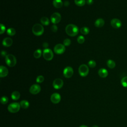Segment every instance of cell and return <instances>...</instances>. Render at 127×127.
Wrapping results in <instances>:
<instances>
[{
	"label": "cell",
	"instance_id": "obj_32",
	"mask_svg": "<svg viewBox=\"0 0 127 127\" xmlns=\"http://www.w3.org/2000/svg\"><path fill=\"white\" fill-rule=\"evenodd\" d=\"M64 45L65 46H69L71 44V41L70 39H66L64 41Z\"/></svg>",
	"mask_w": 127,
	"mask_h": 127
},
{
	"label": "cell",
	"instance_id": "obj_35",
	"mask_svg": "<svg viewBox=\"0 0 127 127\" xmlns=\"http://www.w3.org/2000/svg\"><path fill=\"white\" fill-rule=\"evenodd\" d=\"M86 2L88 5H91L93 3V0H86Z\"/></svg>",
	"mask_w": 127,
	"mask_h": 127
},
{
	"label": "cell",
	"instance_id": "obj_2",
	"mask_svg": "<svg viewBox=\"0 0 127 127\" xmlns=\"http://www.w3.org/2000/svg\"><path fill=\"white\" fill-rule=\"evenodd\" d=\"M32 31L33 33L35 35L39 36H41L43 34L44 31V29L43 26L42 25L37 23L33 25L32 29Z\"/></svg>",
	"mask_w": 127,
	"mask_h": 127
},
{
	"label": "cell",
	"instance_id": "obj_19",
	"mask_svg": "<svg viewBox=\"0 0 127 127\" xmlns=\"http://www.w3.org/2000/svg\"><path fill=\"white\" fill-rule=\"evenodd\" d=\"M21 94L18 91H14L11 94V98L14 100H18L20 98Z\"/></svg>",
	"mask_w": 127,
	"mask_h": 127
},
{
	"label": "cell",
	"instance_id": "obj_22",
	"mask_svg": "<svg viewBox=\"0 0 127 127\" xmlns=\"http://www.w3.org/2000/svg\"><path fill=\"white\" fill-rule=\"evenodd\" d=\"M41 23L45 26L48 25L50 24V21L47 17H43L40 20Z\"/></svg>",
	"mask_w": 127,
	"mask_h": 127
},
{
	"label": "cell",
	"instance_id": "obj_40",
	"mask_svg": "<svg viewBox=\"0 0 127 127\" xmlns=\"http://www.w3.org/2000/svg\"><path fill=\"white\" fill-rule=\"evenodd\" d=\"M92 127H98V126H97V125H94V126H93Z\"/></svg>",
	"mask_w": 127,
	"mask_h": 127
},
{
	"label": "cell",
	"instance_id": "obj_11",
	"mask_svg": "<svg viewBox=\"0 0 127 127\" xmlns=\"http://www.w3.org/2000/svg\"><path fill=\"white\" fill-rule=\"evenodd\" d=\"M41 91V87L39 85L37 84L33 85L29 89V92L30 93L33 95H36L39 93Z\"/></svg>",
	"mask_w": 127,
	"mask_h": 127
},
{
	"label": "cell",
	"instance_id": "obj_34",
	"mask_svg": "<svg viewBox=\"0 0 127 127\" xmlns=\"http://www.w3.org/2000/svg\"><path fill=\"white\" fill-rule=\"evenodd\" d=\"M51 29V30H52L53 32H56L57 31L58 28V27H57V25H53V26H52Z\"/></svg>",
	"mask_w": 127,
	"mask_h": 127
},
{
	"label": "cell",
	"instance_id": "obj_37",
	"mask_svg": "<svg viewBox=\"0 0 127 127\" xmlns=\"http://www.w3.org/2000/svg\"><path fill=\"white\" fill-rule=\"evenodd\" d=\"M1 55L2 57H6L7 56V52L5 51H2L1 52Z\"/></svg>",
	"mask_w": 127,
	"mask_h": 127
},
{
	"label": "cell",
	"instance_id": "obj_38",
	"mask_svg": "<svg viewBox=\"0 0 127 127\" xmlns=\"http://www.w3.org/2000/svg\"><path fill=\"white\" fill-rule=\"evenodd\" d=\"M64 5L66 7H68L70 5V3L69 1H66L64 3Z\"/></svg>",
	"mask_w": 127,
	"mask_h": 127
},
{
	"label": "cell",
	"instance_id": "obj_3",
	"mask_svg": "<svg viewBox=\"0 0 127 127\" xmlns=\"http://www.w3.org/2000/svg\"><path fill=\"white\" fill-rule=\"evenodd\" d=\"M6 62L8 66L13 67L16 66L17 64L16 58L12 54H8L6 57Z\"/></svg>",
	"mask_w": 127,
	"mask_h": 127
},
{
	"label": "cell",
	"instance_id": "obj_14",
	"mask_svg": "<svg viewBox=\"0 0 127 127\" xmlns=\"http://www.w3.org/2000/svg\"><path fill=\"white\" fill-rule=\"evenodd\" d=\"M9 74V71L8 69L3 66L0 67V77L5 78L8 76Z\"/></svg>",
	"mask_w": 127,
	"mask_h": 127
},
{
	"label": "cell",
	"instance_id": "obj_17",
	"mask_svg": "<svg viewBox=\"0 0 127 127\" xmlns=\"http://www.w3.org/2000/svg\"><path fill=\"white\" fill-rule=\"evenodd\" d=\"M105 24L104 20L102 19H98L95 22V26L97 27H102Z\"/></svg>",
	"mask_w": 127,
	"mask_h": 127
},
{
	"label": "cell",
	"instance_id": "obj_24",
	"mask_svg": "<svg viewBox=\"0 0 127 127\" xmlns=\"http://www.w3.org/2000/svg\"><path fill=\"white\" fill-rule=\"evenodd\" d=\"M42 51L41 49H37V50H36L34 53V58H35L36 59H38L40 58L42 55Z\"/></svg>",
	"mask_w": 127,
	"mask_h": 127
},
{
	"label": "cell",
	"instance_id": "obj_16",
	"mask_svg": "<svg viewBox=\"0 0 127 127\" xmlns=\"http://www.w3.org/2000/svg\"><path fill=\"white\" fill-rule=\"evenodd\" d=\"M98 75L99 76L102 78H106L108 75V71L104 69V68H101L98 71Z\"/></svg>",
	"mask_w": 127,
	"mask_h": 127
},
{
	"label": "cell",
	"instance_id": "obj_12",
	"mask_svg": "<svg viewBox=\"0 0 127 127\" xmlns=\"http://www.w3.org/2000/svg\"><path fill=\"white\" fill-rule=\"evenodd\" d=\"M50 100L53 103L58 104L61 101V96L60 94L58 93H54L51 95Z\"/></svg>",
	"mask_w": 127,
	"mask_h": 127
},
{
	"label": "cell",
	"instance_id": "obj_29",
	"mask_svg": "<svg viewBox=\"0 0 127 127\" xmlns=\"http://www.w3.org/2000/svg\"><path fill=\"white\" fill-rule=\"evenodd\" d=\"M88 65L89 67H90L91 68H94L96 66V62L94 60H90V61H89L88 62Z\"/></svg>",
	"mask_w": 127,
	"mask_h": 127
},
{
	"label": "cell",
	"instance_id": "obj_18",
	"mask_svg": "<svg viewBox=\"0 0 127 127\" xmlns=\"http://www.w3.org/2000/svg\"><path fill=\"white\" fill-rule=\"evenodd\" d=\"M53 4L54 7L57 9L62 8L63 5L62 0H54L53 2Z\"/></svg>",
	"mask_w": 127,
	"mask_h": 127
},
{
	"label": "cell",
	"instance_id": "obj_4",
	"mask_svg": "<svg viewBox=\"0 0 127 127\" xmlns=\"http://www.w3.org/2000/svg\"><path fill=\"white\" fill-rule=\"evenodd\" d=\"M21 107V106L20 103L18 102H14L9 104L8 107V110L12 113H16L20 111Z\"/></svg>",
	"mask_w": 127,
	"mask_h": 127
},
{
	"label": "cell",
	"instance_id": "obj_8",
	"mask_svg": "<svg viewBox=\"0 0 127 127\" xmlns=\"http://www.w3.org/2000/svg\"><path fill=\"white\" fill-rule=\"evenodd\" d=\"M74 74L73 69L71 67H67L64 70L63 75L66 78H71Z\"/></svg>",
	"mask_w": 127,
	"mask_h": 127
},
{
	"label": "cell",
	"instance_id": "obj_6",
	"mask_svg": "<svg viewBox=\"0 0 127 127\" xmlns=\"http://www.w3.org/2000/svg\"><path fill=\"white\" fill-rule=\"evenodd\" d=\"M42 54L44 58L47 61H51L54 57V54L50 49H45Z\"/></svg>",
	"mask_w": 127,
	"mask_h": 127
},
{
	"label": "cell",
	"instance_id": "obj_9",
	"mask_svg": "<svg viewBox=\"0 0 127 127\" xmlns=\"http://www.w3.org/2000/svg\"><path fill=\"white\" fill-rule=\"evenodd\" d=\"M61 20V16L58 13L53 14L51 17V22L53 24H57L60 22Z\"/></svg>",
	"mask_w": 127,
	"mask_h": 127
},
{
	"label": "cell",
	"instance_id": "obj_33",
	"mask_svg": "<svg viewBox=\"0 0 127 127\" xmlns=\"http://www.w3.org/2000/svg\"><path fill=\"white\" fill-rule=\"evenodd\" d=\"M0 26H1V32H0V33H1V34H2L5 32L6 30V27L3 24H0Z\"/></svg>",
	"mask_w": 127,
	"mask_h": 127
},
{
	"label": "cell",
	"instance_id": "obj_31",
	"mask_svg": "<svg viewBox=\"0 0 127 127\" xmlns=\"http://www.w3.org/2000/svg\"><path fill=\"white\" fill-rule=\"evenodd\" d=\"M77 41L80 44H83L85 42V37L83 36H79V37L78 38V39H77Z\"/></svg>",
	"mask_w": 127,
	"mask_h": 127
},
{
	"label": "cell",
	"instance_id": "obj_15",
	"mask_svg": "<svg viewBox=\"0 0 127 127\" xmlns=\"http://www.w3.org/2000/svg\"><path fill=\"white\" fill-rule=\"evenodd\" d=\"M13 43V41L12 38L9 37L5 38L3 41V45L5 47H9L12 45Z\"/></svg>",
	"mask_w": 127,
	"mask_h": 127
},
{
	"label": "cell",
	"instance_id": "obj_36",
	"mask_svg": "<svg viewBox=\"0 0 127 127\" xmlns=\"http://www.w3.org/2000/svg\"><path fill=\"white\" fill-rule=\"evenodd\" d=\"M49 46V44L48 43H47V42H44L43 44V48H44L45 49H47L48 48Z\"/></svg>",
	"mask_w": 127,
	"mask_h": 127
},
{
	"label": "cell",
	"instance_id": "obj_10",
	"mask_svg": "<svg viewBox=\"0 0 127 127\" xmlns=\"http://www.w3.org/2000/svg\"><path fill=\"white\" fill-rule=\"evenodd\" d=\"M64 85V82L61 79H55L53 83V86L56 89H61Z\"/></svg>",
	"mask_w": 127,
	"mask_h": 127
},
{
	"label": "cell",
	"instance_id": "obj_23",
	"mask_svg": "<svg viewBox=\"0 0 127 127\" xmlns=\"http://www.w3.org/2000/svg\"><path fill=\"white\" fill-rule=\"evenodd\" d=\"M85 0H75V3L78 6L82 7L85 4Z\"/></svg>",
	"mask_w": 127,
	"mask_h": 127
},
{
	"label": "cell",
	"instance_id": "obj_1",
	"mask_svg": "<svg viewBox=\"0 0 127 127\" xmlns=\"http://www.w3.org/2000/svg\"><path fill=\"white\" fill-rule=\"evenodd\" d=\"M66 32L69 36L74 37L78 35L79 32V29L78 27L76 25L70 24L66 26Z\"/></svg>",
	"mask_w": 127,
	"mask_h": 127
},
{
	"label": "cell",
	"instance_id": "obj_27",
	"mask_svg": "<svg viewBox=\"0 0 127 127\" xmlns=\"http://www.w3.org/2000/svg\"><path fill=\"white\" fill-rule=\"evenodd\" d=\"M121 83L123 87H127V76L125 77L122 79Z\"/></svg>",
	"mask_w": 127,
	"mask_h": 127
},
{
	"label": "cell",
	"instance_id": "obj_21",
	"mask_svg": "<svg viewBox=\"0 0 127 127\" xmlns=\"http://www.w3.org/2000/svg\"><path fill=\"white\" fill-rule=\"evenodd\" d=\"M107 65L109 68L110 69H114L116 66L115 62L112 60H109L107 62Z\"/></svg>",
	"mask_w": 127,
	"mask_h": 127
},
{
	"label": "cell",
	"instance_id": "obj_13",
	"mask_svg": "<svg viewBox=\"0 0 127 127\" xmlns=\"http://www.w3.org/2000/svg\"><path fill=\"white\" fill-rule=\"evenodd\" d=\"M111 25L114 28H119L122 26L121 21L118 19H113L111 21Z\"/></svg>",
	"mask_w": 127,
	"mask_h": 127
},
{
	"label": "cell",
	"instance_id": "obj_5",
	"mask_svg": "<svg viewBox=\"0 0 127 127\" xmlns=\"http://www.w3.org/2000/svg\"><path fill=\"white\" fill-rule=\"evenodd\" d=\"M79 73L81 76L85 77L87 76L89 73V68L86 65L83 64L79 68Z\"/></svg>",
	"mask_w": 127,
	"mask_h": 127
},
{
	"label": "cell",
	"instance_id": "obj_28",
	"mask_svg": "<svg viewBox=\"0 0 127 127\" xmlns=\"http://www.w3.org/2000/svg\"><path fill=\"white\" fill-rule=\"evenodd\" d=\"M9 101V98L6 96H3L1 98V102L2 104H6Z\"/></svg>",
	"mask_w": 127,
	"mask_h": 127
},
{
	"label": "cell",
	"instance_id": "obj_30",
	"mask_svg": "<svg viewBox=\"0 0 127 127\" xmlns=\"http://www.w3.org/2000/svg\"><path fill=\"white\" fill-rule=\"evenodd\" d=\"M36 81L37 83H42L44 81V78L42 76H39L36 78Z\"/></svg>",
	"mask_w": 127,
	"mask_h": 127
},
{
	"label": "cell",
	"instance_id": "obj_26",
	"mask_svg": "<svg viewBox=\"0 0 127 127\" xmlns=\"http://www.w3.org/2000/svg\"><path fill=\"white\" fill-rule=\"evenodd\" d=\"M80 31L82 34H83L84 35H87L89 32V29L88 27H84L81 29Z\"/></svg>",
	"mask_w": 127,
	"mask_h": 127
},
{
	"label": "cell",
	"instance_id": "obj_7",
	"mask_svg": "<svg viewBox=\"0 0 127 127\" xmlns=\"http://www.w3.org/2000/svg\"><path fill=\"white\" fill-rule=\"evenodd\" d=\"M54 50L55 53L58 55L62 54L65 52V51L66 50L65 46L62 44H57L54 47Z\"/></svg>",
	"mask_w": 127,
	"mask_h": 127
},
{
	"label": "cell",
	"instance_id": "obj_20",
	"mask_svg": "<svg viewBox=\"0 0 127 127\" xmlns=\"http://www.w3.org/2000/svg\"><path fill=\"white\" fill-rule=\"evenodd\" d=\"M20 105L21 107L23 109H27L29 106V103L28 101L26 100H23L21 101Z\"/></svg>",
	"mask_w": 127,
	"mask_h": 127
},
{
	"label": "cell",
	"instance_id": "obj_25",
	"mask_svg": "<svg viewBox=\"0 0 127 127\" xmlns=\"http://www.w3.org/2000/svg\"><path fill=\"white\" fill-rule=\"evenodd\" d=\"M7 34L9 35V36H14V35H15L16 34V31L13 28H9L7 30Z\"/></svg>",
	"mask_w": 127,
	"mask_h": 127
},
{
	"label": "cell",
	"instance_id": "obj_39",
	"mask_svg": "<svg viewBox=\"0 0 127 127\" xmlns=\"http://www.w3.org/2000/svg\"><path fill=\"white\" fill-rule=\"evenodd\" d=\"M80 127H87V126H86L85 125H82Z\"/></svg>",
	"mask_w": 127,
	"mask_h": 127
}]
</instances>
